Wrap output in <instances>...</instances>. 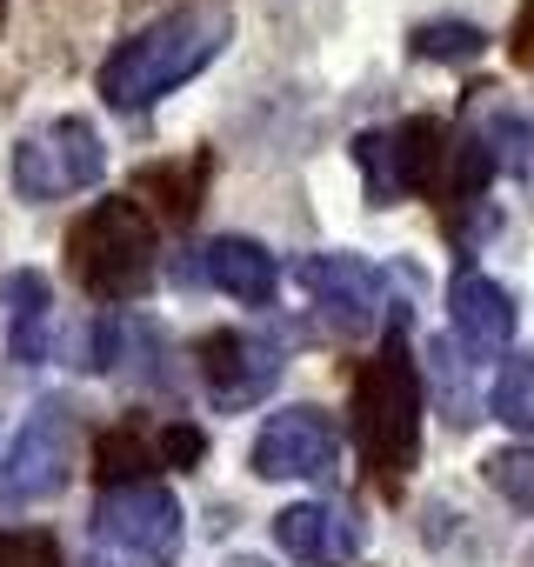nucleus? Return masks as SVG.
<instances>
[{
	"instance_id": "1",
	"label": "nucleus",
	"mask_w": 534,
	"mask_h": 567,
	"mask_svg": "<svg viewBox=\"0 0 534 567\" xmlns=\"http://www.w3.org/2000/svg\"><path fill=\"white\" fill-rule=\"evenodd\" d=\"M234 41V14L220 0H194V8H174L161 14L154 28H141L134 41H121L107 61H101V101L114 114H141L154 107L161 94L187 87L201 68H214Z\"/></svg>"
},
{
	"instance_id": "2",
	"label": "nucleus",
	"mask_w": 534,
	"mask_h": 567,
	"mask_svg": "<svg viewBox=\"0 0 534 567\" xmlns=\"http://www.w3.org/2000/svg\"><path fill=\"white\" fill-rule=\"evenodd\" d=\"M355 441L374 487L394 501L421 461V368L401 341V321H388V348L355 374Z\"/></svg>"
},
{
	"instance_id": "3",
	"label": "nucleus",
	"mask_w": 534,
	"mask_h": 567,
	"mask_svg": "<svg viewBox=\"0 0 534 567\" xmlns=\"http://www.w3.org/2000/svg\"><path fill=\"white\" fill-rule=\"evenodd\" d=\"M154 214L141 200H94L74 227H68V274L81 280V295L121 308L141 301L154 288Z\"/></svg>"
},
{
	"instance_id": "4",
	"label": "nucleus",
	"mask_w": 534,
	"mask_h": 567,
	"mask_svg": "<svg viewBox=\"0 0 534 567\" xmlns=\"http://www.w3.org/2000/svg\"><path fill=\"white\" fill-rule=\"evenodd\" d=\"M181 554V501L161 481L107 487L88 520V567H174Z\"/></svg>"
},
{
	"instance_id": "5",
	"label": "nucleus",
	"mask_w": 534,
	"mask_h": 567,
	"mask_svg": "<svg viewBox=\"0 0 534 567\" xmlns=\"http://www.w3.org/2000/svg\"><path fill=\"white\" fill-rule=\"evenodd\" d=\"M8 174H14V194H21V200L48 207V200H61V194L94 187V181L107 174V147H101L94 121H81V114H54L48 127H34V134L14 141Z\"/></svg>"
},
{
	"instance_id": "6",
	"label": "nucleus",
	"mask_w": 534,
	"mask_h": 567,
	"mask_svg": "<svg viewBox=\"0 0 534 567\" xmlns=\"http://www.w3.org/2000/svg\"><path fill=\"white\" fill-rule=\"evenodd\" d=\"M448 127L434 114H414L401 127H368L355 141V161L368 174V207H394L408 194H441L448 174Z\"/></svg>"
},
{
	"instance_id": "7",
	"label": "nucleus",
	"mask_w": 534,
	"mask_h": 567,
	"mask_svg": "<svg viewBox=\"0 0 534 567\" xmlns=\"http://www.w3.org/2000/svg\"><path fill=\"white\" fill-rule=\"evenodd\" d=\"M74 441H81V421L61 394L34 401L28 421L14 427L8 454H0V487H8V501H48L68 487L74 474Z\"/></svg>"
},
{
	"instance_id": "8",
	"label": "nucleus",
	"mask_w": 534,
	"mask_h": 567,
	"mask_svg": "<svg viewBox=\"0 0 534 567\" xmlns=\"http://www.w3.org/2000/svg\"><path fill=\"white\" fill-rule=\"evenodd\" d=\"M247 467L260 481H328L341 467V434L321 408L295 401V408H275L260 421L254 447H247Z\"/></svg>"
},
{
	"instance_id": "9",
	"label": "nucleus",
	"mask_w": 534,
	"mask_h": 567,
	"mask_svg": "<svg viewBox=\"0 0 534 567\" xmlns=\"http://www.w3.org/2000/svg\"><path fill=\"white\" fill-rule=\"evenodd\" d=\"M295 280L335 321V334H361L368 321H381V308L401 321V301H388V274L374 260H361V254H308L295 267Z\"/></svg>"
},
{
	"instance_id": "10",
	"label": "nucleus",
	"mask_w": 534,
	"mask_h": 567,
	"mask_svg": "<svg viewBox=\"0 0 534 567\" xmlns=\"http://www.w3.org/2000/svg\"><path fill=\"white\" fill-rule=\"evenodd\" d=\"M194 368H201L214 408H254V401H267V388L281 381L288 361H281L275 341H254L240 328H214V334L194 341Z\"/></svg>"
},
{
	"instance_id": "11",
	"label": "nucleus",
	"mask_w": 534,
	"mask_h": 567,
	"mask_svg": "<svg viewBox=\"0 0 534 567\" xmlns=\"http://www.w3.org/2000/svg\"><path fill=\"white\" fill-rule=\"evenodd\" d=\"M448 328H454L461 354L494 361V354L514 348V295L501 288V280L461 267V274H454V288H448Z\"/></svg>"
},
{
	"instance_id": "12",
	"label": "nucleus",
	"mask_w": 534,
	"mask_h": 567,
	"mask_svg": "<svg viewBox=\"0 0 534 567\" xmlns=\"http://www.w3.org/2000/svg\"><path fill=\"white\" fill-rule=\"evenodd\" d=\"M275 547L295 567H348L361 554V520L335 501H295L275 514Z\"/></svg>"
},
{
	"instance_id": "13",
	"label": "nucleus",
	"mask_w": 534,
	"mask_h": 567,
	"mask_svg": "<svg viewBox=\"0 0 534 567\" xmlns=\"http://www.w3.org/2000/svg\"><path fill=\"white\" fill-rule=\"evenodd\" d=\"M201 280L220 288L227 301H240V308H267L281 288V260L247 234H220V240L201 247Z\"/></svg>"
},
{
	"instance_id": "14",
	"label": "nucleus",
	"mask_w": 534,
	"mask_h": 567,
	"mask_svg": "<svg viewBox=\"0 0 534 567\" xmlns=\"http://www.w3.org/2000/svg\"><path fill=\"white\" fill-rule=\"evenodd\" d=\"M0 315H8V354L21 368L48 361V348H54V288H48L41 267L0 274Z\"/></svg>"
},
{
	"instance_id": "15",
	"label": "nucleus",
	"mask_w": 534,
	"mask_h": 567,
	"mask_svg": "<svg viewBox=\"0 0 534 567\" xmlns=\"http://www.w3.org/2000/svg\"><path fill=\"white\" fill-rule=\"evenodd\" d=\"M207 174H214V154H194L187 167H174V161H154V167H141V181H134V194H154V207H161V220H194V207H201V194H207Z\"/></svg>"
},
{
	"instance_id": "16",
	"label": "nucleus",
	"mask_w": 534,
	"mask_h": 567,
	"mask_svg": "<svg viewBox=\"0 0 534 567\" xmlns=\"http://www.w3.org/2000/svg\"><path fill=\"white\" fill-rule=\"evenodd\" d=\"M147 467H161V441H154L141 421H127V427L101 434V447H94V474H101V487L147 481Z\"/></svg>"
},
{
	"instance_id": "17",
	"label": "nucleus",
	"mask_w": 534,
	"mask_h": 567,
	"mask_svg": "<svg viewBox=\"0 0 534 567\" xmlns=\"http://www.w3.org/2000/svg\"><path fill=\"white\" fill-rule=\"evenodd\" d=\"M487 414L514 434H534V354H507L494 388H487Z\"/></svg>"
},
{
	"instance_id": "18",
	"label": "nucleus",
	"mask_w": 534,
	"mask_h": 567,
	"mask_svg": "<svg viewBox=\"0 0 534 567\" xmlns=\"http://www.w3.org/2000/svg\"><path fill=\"white\" fill-rule=\"evenodd\" d=\"M408 48H414L421 61L468 68V61H481V54H487V34H481L474 21H421V28L408 34Z\"/></svg>"
},
{
	"instance_id": "19",
	"label": "nucleus",
	"mask_w": 534,
	"mask_h": 567,
	"mask_svg": "<svg viewBox=\"0 0 534 567\" xmlns=\"http://www.w3.org/2000/svg\"><path fill=\"white\" fill-rule=\"evenodd\" d=\"M481 481H487L507 507L534 514V447H494V454L481 461Z\"/></svg>"
},
{
	"instance_id": "20",
	"label": "nucleus",
	"mask_w": 534,
	"mask_h": 567,
	"mask_svg": "<svg viewBox=\"0 0 534 567\" xmlns=\"http://www.w3.org/2000/svg\"><path fill=\"white\" fill-rule=\"evenodd\" d=\"M481 147H487V161L494 167H527V147H534V127L521 121V114H494L487 127H481Z\"/></svg>"
},
{
	"instance_id": "21",
	"label": "nucleus",
	"mask_w": 534,
	"mask_h": 567,
	"mask_svg": "<svg viewBox=\"0 0 534 567\" xmlns=\"http://www.w3.org/2000/svg\"><path fill=\"white\" fill-rule=\"evenodd\" d=\"M0 567H68L54 534L41 527H14V534H0Z\"/></svg>"
},
{
	"instance_id": "22",
	"label": "nucleus",
	"mask_w": 534,
	"mask_h": 567,
	"mask_svg": "<svg viewBox=\"0 0 534 567\" xmlns=\"http://www.w3.org/2000/svg\"><path fill=\"white\" fill-rule=\"evenodd\" d=\"M154 441H161V467H174V474H181V467H201V461H207V434H201L194 421H167V427H161Z\"/></svg>"
},
{
	"instance_id": "23",
	"label": "nucleus",
	"mask_w": 534,
	"mask_h": 567,
	"mask_svg": "<svg viewBox=\"0 0 534 567\" xmlns=\"http://www.w3.org/2000/svg\"><path fill=\"white\" fill-rule=\"evenodd\" d=\"M507 54L521 61V68H534V0L514 14V34H507Z\"/></svg>"
},
{
	"instance_id": "24",
	"label": "nucleus",
	"mask_w": 534,
	"mask_h": 567,
	"mask_svg": "<svg viewBox=\"0 0 534 567\" xmlns=\"http://www.w3.org/2000/svg\"><path fill=\"white\" fill-rule=\"evenodd\" d=\"M234 567H260V560H234Z\"/></svg>"
},
{
	"instance_id": "25",
	"label": "nucleus",
	"mask_w": 534,
	"mask_h": 567,
	"mask_svg": "<svg viewBox=\"0 0 534 567\" xmlns=\"http://www.w3.org/2000/svg\"><path fill=\"white\" fill-rule=\"evenodd\" d=\"M0 21H8V0H0Z\"/></svg>"
}]
</instances>
